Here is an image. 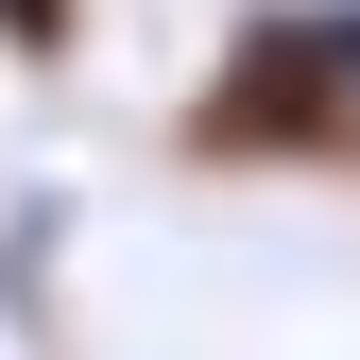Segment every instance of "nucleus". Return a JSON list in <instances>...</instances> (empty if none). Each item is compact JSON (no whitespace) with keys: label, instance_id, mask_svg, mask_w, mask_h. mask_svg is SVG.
<instances>
[{"label":"nucleus","instance_id":"nucleus-3","mask_svg":"<svg viewBox=\"0 0 360 360\" xmlns=\"http://www.w3.org/2000/svg\"><path fill=\"white\" fill-rule=\"evenodd\" d=\"M18 326H34V223L0 240V360H18Z\"/></svg>","mask_w":360,"mask_h":360},{"label":"nucleus","instance_id":"nucleus-2","mask_svg":"<svg viewBox=\"0 0 360 360\" xmlns=\"http://www.w3.org/2000/svg\"><path fill=\"white\" fill-rule=\"evenodd\" d=\"M86 34H103V0H0V69H18V86H69Z\"/></svg>","mask_w":360,"mask_h":360},{"label":"nucleus","instance_id":"nucleus-1","mask_svg":"<svg viewBox=\"0 0 360 360\" xmlns=\"http://www.w3.org/2000/svg\"><path fill=\"white\" fill-rule=\"evenodd\" d=\"M172 155L240 189H360V0H240L172 103Z\"/></svg>","mask_w":360,"mask_h":360}]
</instances>
